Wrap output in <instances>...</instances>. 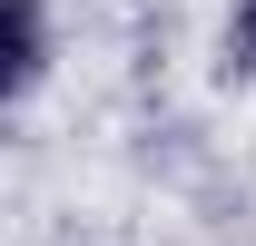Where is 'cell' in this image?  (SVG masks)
Returning <instances> with one entry per match:
<instances>
[{
  "mask_svg": "<svg viewBox=\"0 0 256 246\" xmlns=\"http://www.w3.org/2000/svg\"><path fill=\"white\" fill-rule=\"evenodd\" d=\"M40 79V0H10V89Z\"/></svg>",
  "mask_w": 256,
  "mask_h": 246,
  "instance_id": "cell-1",
  "label": "cell"
},
{
  "mask_svg": "<svg viewBox=\"0 0 256 246\" xmlns=\"http://www.w3.org/2000/svg\"><path fill=\"white\" fill-rule=\"evenodd\" d=\"M236 60H256V0H246V20H236Z\"/></svg>",
  "mask_w": 256,
  "mask_h": 246,
  "instance_id": "cell-2",
  "label": "cell"
}]
</instances>
